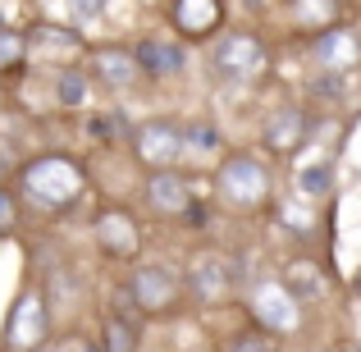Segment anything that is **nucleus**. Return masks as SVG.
<instances>
[{
	"label": "nucleus",
	"instance_id": "obj_1",
	"mask_svg": "<svg viewBox=\"0 0 361 352\" xmlns=\"http://www.w3.org/2000/svg\"><path fill=\"white\" fill-rule=\"evenodd\" d=\"M18 193L37 211H69L82 193H87V165L64 151H46L18 165Z\"/></svg>",
	"mask_w": 361,
	"mask_h": 352
},
{
	"label": "nucleus",
	"instance_id": "obj_2",
	"mask_svg": "<svg viewBox=\"0 0 361 352\" xmlns=\"http://www.w3.org/2000/svg\"><path fill=\"white\" fill-rule=\"evenodd\" d=\"M215 197L233 215H256L274 197V169L256 151H229L215 169Z\"/></svg>",
	"mask_w": 361,
	"mask_h": 352
},
{
	"label": "nucleus",
	"instance_id": "obj_3",
	"mask_svg": "<svg viewBox=\"0 0 361 352\" xmlns=\"http://www.w3.org/2000/svg\"><path fill=\"white\" fill-rule=\"evenodd\" d=\"M243 265L233 261L229 252H220V247H202V252H192V261L183 265V289L192 302H202V307H224V302L238 298L243 289Z\"/></svg>",
	"mask_w": 361,
	"mask_h": 352
},
{
	"label": "nucleus",
	"instance_id": "obj_4",
	"mask_svg": "<svg viewBox=\"0 0 361 352\" xmlns=\"http://www.w3.org/2000/svg\"><path fill=\"white\" fill-rule=\"evenodd\" d=\"M128 302L137 307L142 320H174L188 302L183 274H174L169 265L160 261H142L128 279Z\"/></svg>",
	"mask_w": 361,
	"mask_h": 352
},
{
	"label": "nucleus",
	"instance_id": "obj_5",
	"mask_svg": "<svg viewBox=\"0 0 361 352\" xmlns=\"http://www.w3.org/2000/svg\"><path fill=\"white\" fill-rule=\"evenodd\" d=\"M211 69L224 83H256L270 69V46L247 28H224L211 42Z\"/></svg>",
	"mask_w": 361,
	"mask_h": 352
},
{
	"label": "nucleus",
	"instance_id": "obj_6",
	"mask_svg": "<svg viewBox=\"0 0 361 352\" xmlns=\"http://www.w3.org/2000/svg\"><path fill=\"white\" fill-rule=\"evenodd\" d=\"M247 311L252 325L270 339H288L302 329V302L283 289V279H247Z\"/></svg>",
	"mask_w": 361,
	"mask_h": 352
},
{
	"label": "nucleus",
	"instance_id": "obj_7",
	"mask_svg": "<svg viewBox=\"0 0 361 352\" xmlns=\"http://www.w3.org/2000/svg\"><path fill=\"white\" fill-rule=\"evenodd\" d=\"M0 344L9 352H32L42 344H51V302L42 289H23L9 307L5 325H0Z\"/></svg>",
	"mask_w": 361,
	"mask_h": 352
},
{
	"label": "nucleus",
	"instance_id": "obj_8",
	"mask_svg": "<svg viewBox=\"0 0 361 352\" xmlns=\"http://www.w3.org/2000/svg\"><path fill=\"white\" fill-rule=\"evenodd\" d=\"M133 156L142 169H174L188 156L183 123L178 119H147L133 128Z\"/></svg>",
	"mask_w": 361,
	"mask_h": 352
},
{
	"label": "nucleus",
	"instance_id": "obj_9",
	"mask_svg": "<svg viewBox=\"0 0 361 352\" xmlns=\"http://www.w3.org/2000/svg\"><path fill=\"white\" fill-rule=\"evenodd\" d=\"M92 243L101 256L110 261H137L142 256V229L123 206H106V211L92 220Z\"/></svg>",
	"mask_w": 361,
	"mask_h": 352
},
{
	"label": "nucleus",
	"instance_id": "obj_10",
	"mask_svg": "<svg viewBox=\"0 0 361 352\" xmlns=\"http://www.w3.org/2000/svg\"><path fill=\"white\" fill-rule=\"evenodd\" d=\"M311 60L325 73H357L361 69V32L348 23H334L311 37Z\"/></svg>",
	"mask_w": 361,
	"mask_h": 352
},
{
	"label": "nucleus",
	"instance_id": "obj_11",
	"mask_svg": "<svg viewBox=\"0 0 361 352\" xmlns=\"http://www.w3.org/2000/svg\"><path fill=\"white\" fill-rule=\"evenodd\" d=\"M142 202L151 206L156 215H165V220H174V215H188L192 211V178L183 174V169H147V188H142Z\"/></svg>",
	"mask_w": 361,
	"mask_h": 352
},
{
	"label": "nucleus",
	"instance_id": "obj_12",
	"mask_svg": "<svg viewBox=\"0 0 361 352\" xmlns=\"http://www.w3.org/2000/svg\"><path fill=\"white\" fill-rule=\"evenodd\" d=\"M311 138V119L302 106H274L270 115L261 123V147L270 151V156H293V151H302Z\"/></svg>",
	"mask_w": 361,
	"mask_h": 352
},
{
	"label": "nucleus",
	"instance_id": "obj_13",
	"mask_svg": "<svg viewBox=\"0 0 361 352\" xmlns=\"http://www.w3.org/2000/svg\"><path fill=\"white\" fill-rule=\"evenodd\" d=\"M133 60H137V69H142V78H156V83H165V78H183L188 73V46L178 42V37H142L137 46H133Z\"/></svg>",
	"mask_w": 361,
	"mask_h": 352
},
{
	"label": "nucleus",
	"instance_id": "obj_14",
	"mask_svg": "<svg viewBox=\"0 0 361 352\" xmlns=\"http://www.w3.org/2000/svg\"><path fill=\"white\" fill-rule=\"evenodd\" d=\"M82 55V37L78 28H60V23H37L27 32V60L51 64V69H64V64H78Z\"/></svg>",
	"mask_w": 361,
	"mask_h": 352
},
{
	"label": "nucleus",
	"instance_id": "obj_15",
	"mask_svg": "<svg viewBox=\"0 0 361 352\" xmlns=\"http://www.w3.org/2000/svg\"><path fill=\"white\" fill-rule=\"evenodd\" d=\"M169 23L183 42H211L224 28V0H169Z\"/></svg>",
	"mask_w": 361,
	"mask_h": 352
},
{
	"label": "nucleus",
	"instance_id": "obj_16",
	"mask_svg": "<svg viewBox=\"0 0 361 352\" xmlns=\"http://www.w3.org/2000/svg\"><path fill=\"white\" fill-rule=\"evenodd\" d=\"M87 78L106 92H128L133 83L142 78V69H137V60H133V51H123V46H101V51L87 55Z\"/></svg>",
	"mask_w": 361,
	"mask_h": 352
},
{
	"label": "nucleus",
	"instance_id": "obj_17",
	"mask_svg": "<svg viewBox=\"0 0 361 352\" xmlns=\"http://www.w3.org/2000/svg\"><path fill=\"white\" fill-rule=\"evenodd\" d=\"M279 279H283V289H288L302 307H307V302H325V293H329L325 265H320L316 256H307V252L288 256V261L279 265Z\"/></svg>",
	"mask_w": 361,
	"mask_h": 352
},
{
	"label": "nucleus",
	"instance_id": "obj_18",
	"mask_svg": "<svg viewBox=\"0 0 361 352\" xmlns=\"http://www.w3.org/2000/svg\"><path fill=\"white\" fill-rule=\"evenodd\" d=\"M137 311L123 316V311L110 307V316L101 320V352H142V325Z\"/></svg>",
	"mask_w": 361,
	"mask_h": 352
},
{
	"label": "nucleus",
	"instance_id": "obj_19",
	"mask_svg": "<svg viewBox=\"0 0 361 352\" xmlns=\"http://www.w3.org/2000/svg\"><path fill=\"white\" fill-rule=\"evenodd\" d=\"M288 14L302 32H325V28L343 23V0H288Z\"/></svg>",
	"mask_w": 361,
	"mask_h": 352
},
{
	"label": "nucleus",
	"instance_id": "obj_20",
	"mask_svg": "<svg viewBox=\"0 0 361 352\" xmlns=\"http://www.w3.org/2000/svg\"><path fill=\"white\" fill-rule=\"evenodd\" d=\"M92 97V78L87 69H78V64H64V69H55V106L60 110H82Z\"/></svg>",
	"mask_w": 361,
	"mask_h": 352
},
{
	"label": "nucleus",
	"instance_id": "obj_21",
	"mask_svg": "<svg viewBox=\"0 0 361 352\" xmlns=\"http://www.w3.org/2000/svg\"><path fill=\"white\" fill-rule=\"evenodd\" d=\"M298 193L302 197H329L334 193V160H311V165L298 169Z\"/></svg>",
	"mask_w": 361,
	"mask_h": 352
},
{
	"label": "nucleus",
	"instance_id": "obj_22",
	"mask_svg": "<svg viewBox=\"0 0 361 352\" xmlns=\"http://www.w3.org/2000/svg\"><path fill=\"white\" fill-rule=\"evenodd\" d=\"M27 64V32L0 23V73H14Z\"/></svg>",
	"mask_w": 361,
	"mask_h": 352
},
{
	"label": "nucleus",
	"instance_id": "obj_23",
	"mask_svg": "<svg viewBox=\"0 0 361 352\" xmlns=\"http://www.w3.org/2000/svg\"><path fill=\"white\" fill-rule=\"evenodd\" d=\"M183 142H188V151H202V156H215L224 147L215 123H183Z\"/></svg>",
	"mask_w": 361,
	"mask_h": 352
},
{
	"label": "nucleus",
	"instance_id": "obj_24",
	"mask_svg": "<svg viewBox=\"0 0 361 352\" xmlns=\"http://www.w3.org/2000/svg\"><path fill=\"white\" fill-rule=\"evenodd\" d=\"M87 133L97 142H115V138H133L128 133V123H123V115L119 110H101V115H92L87 119Z\"/></svg>",
	"mask_w": 361,
	"mask_h": 352
},
{
	"label": "nucleus",
	"instance_id": "obj_25",
	"mask_svg": "<svg viewBox=\"0 0 361 352\" xmlns=\"http://www.w3.org/2000/svg\"><path fill=\"white\" fill-rule=\"evenodd\" d=\"M224 352H274V339L252 325V329H243V334H233L229 344H224Z\"/></svg>",
	"mask_w": 361,
	"mask_h": 352
},
{
	"label": "nucleus",
	"instance_id": "obj_26",
	"mask_svg": "<svg viewBox=\"0 0 361 352\" xmlns=\"http://www.w3.org/2000/svg\"><path fill=\"white\" fill-rule=\"evenodd\" d=\"M106 9H110V0H64V14H69V23H97Z\"/></svg>",
	"mask_w": 361,
	"mask_h": 352
},
{
	"label": "nucleus",
	"instance_id": "obj_27",
	"mask_svg": "<svg viewBox=\"0 0 361 352\" xmlns=\"http://www.w3.org/2000/svg\"><path fill=\"white\" fill-rule=\"evenodd\" d=\"M51 348H55V352H97V348H92L82 334H64V339H55Z\"/></svg>",
	"mask_w": 361,
	"mask_h": 352
},
{
	"label": "nucleus",
	"instance_id": "obj_28",
	"mask_svg": "<svg viewBox=\"0 0 361 352\" xmlns=\"http://www.w3.org/2000/svg\"><path fill=\"white\" fill-rule=\"evenodd\" d=\"M9 220H14V197L0 188V224H9Z\"/></svg>",
	"mask_w": 361,
	"mask_h": 352
},
{
	"label": "nucleus",
	"instance_id": "obj_29",
	"mask_svg": "<svg viewBox=\"0 0 361 352\" xmlns=\"http://www.w3.org/2000/svg\"><path fill=\"white\" fill-rule=\"evenodd\" d=\"M338 352H361V344H343V348H338Z\"/></svg>",
	"mask_w": 361,
	"mask_h": 352
},
{
	"label": "nucleus",
	"instance_id": "obj_30",
	"mask_svg": "<svg viewBox=\"0 0 361 352\" xmlns=\"http://www.w3.org/2000/svg\"><path fill=\"white\" fill-rule=\"evenodd\" d=\"M32 352H55V348H51V344H42V348H32Z\"/></svg>",
	"mask_w": 361,
	"mask_h": 352
},
{
	"label": "nucleus",
	"instance_id": "obj_31",
	"mask_svg": "<svg viewBox=\"0 0 361 352\" xmlns=\"http://www.w3.org/2000/svg\"><path fill=\"white\" fill-rule=\"evenodd\" d=\"M0 97H5V92H0Z\"/></svg>",
	"mask_w": 361,
	"mask_h": 352
}]
</instances>
